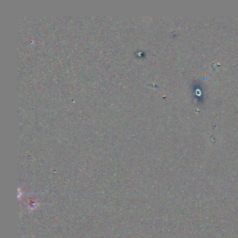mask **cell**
<instances>
[{
	"label": "cell",
	"mask_w": 238,
	"mask_h": 238,
	"mask_svg": "<svg viewBox=\"0 0 238 238\" xmlns=\"http://www.w3.org/2000/svg\"><path fill=\"white\" fill-rule=\"evenodd\" d=\"M39 206H40V203H39L36 202V201H33L32 200V201H30L29 204L28 205V209H29L30 212H31V211L36 209L38 207H39Z\"/></svg>",
	"instance_id": "1"
}]
</instances>
